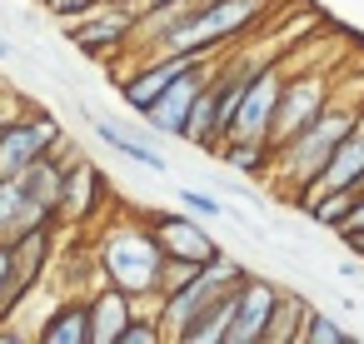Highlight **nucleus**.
Here are the masks:
<instances>
[{"instance_id": "nucleus-1", "label": "nucleus", "mask_w": 364, "mask_h": 344, "mask_svg": "<svg viewBox=\"0 0 364 344\" xmlns=\"http://www.w3.org/2000/svg\"><path fill=\"white\" fill-rule=\"evenodd\" d=\"M90 244H95V259H100V274L110 284H120L125 294H135V304L160 299L165 249H160V240H155L145 215H105L95 225Z\"/></svg>"}, {"instance_id": "nucleus-2", "label": "nucleus", "mask_w": 364, "mask_h": 344, "mask_svg": "<svg viewBox=\"0 0 364 344\" xmlns=\"http://www.w3.org/2000/svg\"><path fill=\"white\" fill-rule=\"evenodd\" d=\"M359 125V105H344V100H329V110L319 115V120H309L294 140H284L279 150H274V185L299 205L314 185H319V175H324V165L334 160V150H339V140L349 135Z\"/></svg>"}, {"instance_id": "nucleus-3", "label": "nucleus", "mask_w": 364, "mask_h": 344, "mask_svg": "<svg viewBox=\"0 0 364 344\" xmlns=\"http://www.w3.org/2000/svg\"><path fill=\"white\" fill-rule=\"evenodd\" d=\"M60 120L50 110H21V115H6L0 120V180L21 175L26 165H36L55 140H60Z\"/></svg>"}, {"instance_id": "nucleus-4", "label": "nucleus", "mask_w": 364, "mask_h": 344, "mask_svg": "<svg viewBox=\"0 0 364 344\" xmlns=\"http://www.w3.org/2000/svg\"><path fill=\"white\" fill-rule=\"evenodd\" d=\"M135 26H140V16H130V11H120V6L105 0L100 11H90V16H80V21L65 26V41L80 55L115 65V55H130V45H135Z\"/></svg>"}, {"instance_id": "nucleus-5", "label": "nucleus", "mask_w": 364, "mask_h": 344, "mask_svg": "<svg viewBox=\"0 0 364 344\" xmlns=\"http://www.w3.org/2000/svg\"><path fill=\"white\" fill-rule=\"evenodd\" d=\"M210 70H215V55H200V60H190L170 85H165V95L140 115L155 135H175V140H185L190 135V110H195V100L205 95V85H210Z\"/></svg>"}, {"instance_id": "nucleus-6", "label": "nucleus", "mask_w": 364, "mask_h": 344, "mask_svg": "<svg viewBox=\"0 0 364 344\" xmlns=\"http://www.w3.org/2000/svg\"><path fill=\"white\" fill-rule=\"evenodd\" d=\"M334 90L324 75L304 70V75H284V90H279V105H274V125H269V145L279 150L284 140H294L309 120H319L329 110Z\"/></svg>"}, {"instance_id": "nucleus-7", "label": "nucleus", "mask_w": 364, "mask_h": 344, "mask_svg": "<svg viewBox=\"0 0 364 344\" xmlns=\"http://www.w3.org/2000/svg\"><path fill=\"white\" fill-rule=\"evenodd\" d=\"M279 284L264 279V274H245L230 294V329H225V344H264V329L274 319V304H279Z\"/></svg>"}, {"instance_id": "nucleus-8", "label": "nucleus", "mask_w": 364, "mask_h": 344, "mask_svg": "<svg viewBox=\"0 0 364 344\" xmlns=\"http://www.w3.org/2000/svg\"><path fill=\"white\" fill-rule=\"evenodd\" d=\"M110 215V190H105V175L80 155L65 165V190H60V225H75V230H95L100 220Z\"/></svg>"}, {"instance_id": "nucleus-9", "label": "nucleus", "mask_w": 364, "mask_h": 344, "mask_svg": "<svg viewBox=\"0 0 364 344\" xmlns=\"http://www.w3.org/2000/svg\"><path fill=\"white\" fill-rule=\"evenodd\" d=\"M284 75H289V70L274 65V60H264V65L250 75L245 100H240V110H235V135H240V140H269V125H274V105H279Z\"/></svg>"}, {"instance_id": "nucleus-10", "label": "nucleus", "mask_w": 364, "mask_h": 344, "mask_svg": "<svg viewBox=\"0 0 364 344\" xmlns=\"http://www.w3.org/2000/svg\"><path fill=\"white\" fill-rule=\"evenodd\" d=\"M145 220H150V230H155V240H160V249L170 259L210 264L220 254V244L195 225V210H185V215H175V210H145Z\"/></svg>"}, {"instance_id": "nucleus-11", "label": "nucleus", "mask_w": 364, "mask_h": 344, "mask_svg": "<svg viewBox=\"0 0 364 344\" xmlns=\"http://www.w3.org/2000/svg\"><path fill=\"white\" fill-rule=\"evenodd\" d=\"M190 60H200V55H165V60H135L130 70H120V100L135 110V115H145L160 95H165V85L190 65Z\"/></svg>"}, {"instance_id": "nucleus-12", "label": "nucleus", "mask_w": 364, "mask_h": 344, "mask_svg": "<svg viewBox=\"0 0 364 344\" xmlns=\"http://www.w3.org/2000/svg\"><path fill=\"white\" fill-rule=\"evenodd\" d=\"M135 314H140L135 294H125L120 284L100 279L90 289V344H120V334H125V324Z\"/></svg>"}, {"instance_id": "nucleus-13", "label": "nucleus", "mask_w": 364, "mask_h": 344, "mask_svg": "<svg viewBox=\"0 0 364 344\" xmlns=\"http://www.w3.org/2000/svg\"><path fill=\"white\" fill-rule=\"evenodd\" d=\"M41 344H90V294H60L41 324H36Z\"/></svg>"}, {"instance_id": "nucleus-14", "label": "nucleus", "mask_w": 364, "mask_h": 344, "mask_svg": "<svg viewBox=\"0 0 364 344\" xmlns=\"http://www.w3.org/2000/svg\"><path fill=\"white\" fill-rule=\"evenodd\" d=\"M364 185V130L354 125L344 140H339V150H334V160L324 165V175H319V185L314 190H359ZM309 190V195H314Z\"/></svg>"}, {"instance_id": "nucleus-15", "label": "nucleus", "mask_w": 364, "mask_h": 344, "mask_svg": "<svg viewBox=\"0 0 364 344\" xmlns=\"http://www.w3.org/2000/svg\"><path fill=\"white\" fill-rule=\"evenodd\" d=\"M215 160H220L230 175H245V180L274 175V145H269V140H240V135H230V140L215 150Z\"/></svg>"}, {"instance_id": "nucleus-16", "label": "nucleus", "mask_w": 364, "mask_h": 344, "mask_svg": "<svg viewBox=\"0 0 364 344\" xmlns=\"http://www.w3.org/2000/svg\"><path fill=\"white\" fill-rule=\"evenodd\" d=\"M80 115L90 120V130H95V140H100V145H110L115 155H125L130 165H145V170H155V175H165V170H170V160H165L160 150H150L145 140H135V135H125V130H115V125H105V120H95V115H90L85 105H80Z\"/></svg>"}, {"instance_id": "nucleus-17", "label": "nucleus", "mask_w": 364, "mask_h": 344, "mask_svg": "<svg viewBox=\"0 0 364 344\" xmlns=\"http://www.w3.org/2000/svg\"><path fill=\"white\" fill-rule=\"evenodd\" d=\"M46 215L31 205V195H26V185L11 175V180H0V240H16V235H26L31 225H41ZM55 225V220H50Z\"/></svg>"}, {"instance_id": "nucleus-18", "label": "nucleus", "mask_w": 364, "mask_h": 344, "mask_svg": "<svg viewBox=\"0 0 364 344\" xmlns=\"http://www.w3.org/2000/svg\"><path fill=\"white\" fill-rule=\"evenodd\" d=\"M31 294H36V284H31L26 269H21V249H16V240H0V324H6Z\"/></svg>"}, {"instance_id": "nucleus-19", "label": "nucleus", "mask_w": 364, "mask_h": 344, "mask_svg": "<svg viewBox=\"0 0 364 344\" xmlns=\"http://www.w3.org/2000/svg\"><path fill=\"white\" fill-rule=\"evenodd\" d=\"M230 294H235V289L215 294V299H210V304L180 329L175 344H225V329H230Z\"/></svg>"}, {"instance_id": "nucleus-20", "label": "nucleus", "mask_w": 364, "mask_h": 344, "mask_svg": "<svg viewBox=\"0 0 364 344\" xmlns=\"http://www.w3.org/2000/svg\"><path fill=\"white\" fill-rule=\"evenodd\" d=\"M304 314H309V304L299 299V294H279V304H274V319H269V329H264V344H299V334H304Z\"/></svg>"}, {"instance_id": "nucleus-21", "label": "nucleus", "mask_w": 364, "mask_h": 344, "mask_svg": "<svg viewBox=\"0 0 364 344\" xmlns=\"http://www.w3.org/2000/svg\"><path fill=\"white\" fill-rule=\"evenodd\" d=\"M349 339H354V329H344L334 314H324V309H309V314H304L299 344H349Z\"/></svg>"}, {"instance_id": "nucleus-22", "label": "nucleus", "mask_w": 364, "mask_h": 344, "mask_svg": "<svg viewBox=\"0 0 364 344\" xmlns=\"http://www.w3.org/2000/svg\"><path fill=\"white\" fill-rule=\"evenodd\" d=\"M120 344H165V329H160V319H155V314H135V319L125 324Z\"/></svg>"}, {"instance_id": "nucleus-23", "label": "nucleus", "mask_w": 364, "mask_h": 344, "mask_svg": "<svg viewBox=\"0 0 364 344\" xmlns=\"http://www.w3.org/2000/svg\"><path fill=\"white\" fill-rule=\"evenodd\" d=\"M180 205L195 210L200 220H220V215H225V205H220L210 190H195V185H180Z\"/></svg>"}, {"instance_id": "nucleus-24", "label": "nucleus", "mask_w": 364, "mask_h": 344, "mask_svg": "<svg viewBox=\"0 0 364 344\" xmlns=\"http://www.w3.org/2000/svg\"><path fill=\"white\" fill-rule=\"evenodd\" d=\"M41 6H46V16H55L60 26H70V21L90 16V11H100L105 0H41Z\"/></svg>"}, {"instance_id": "nucleus-25", "label": "nucleus", "mask_w": 364, "mask_h": 344, "mask_svg": "<svg viewBox=\"0 0 364 344\" xmlns=\"http://www.w3.org/2000/svg\"><path fill=\"white\" fill-rule=\"evenodd\" d=\"M339 240H344V249H349V254H359V259H364V230H339Z\"/></svg>"}, {"instance_id": "nucleus-26", "label": "nucleus", "mask_w": 364, "mask_h": 344, "mask_svg": "<svg viewBox=\"0 0 364 344\" xmlns=\"http://www.w3.org/2000/svg\"><path fill=\"white\" fill-rule=\"evenodd\" d=\"M339 279H359V259H344L339 264Z\"/></svg>"}, {"instance_id": "nucleus-27", "label": "nucleus", "mask_w": 364, "mask_h": 344, "mask_svg": "<svg viewBox=\"0 0 364 344\" xmlns=\"http://www.w3.org/2000/svg\"><path fill=\"white\" fill-rule=\"evenodd\" d=\"M11 55H16V45H11L6 36H0V60H11Z\"/></svg>"}]
</instances>
